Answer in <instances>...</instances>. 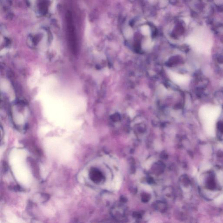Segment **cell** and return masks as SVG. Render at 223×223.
I'll return each mask as SVG.
<instances>
[{
  "label": "cell",
  "instance_id": "cell-1",
  "mask_svg": "<svg viewBox=\"0 0 223 223\" xmlns=\"http://www.w3.org/2000/svg\"><path fill=\"white\" fill-rule=\"evenodd\" d=\"M200 175L199 181L209 198L219 202L223 200V171L206 169Z\"/></svg>",
  "mask_w": 223,
  "mask_h": 223
},
{
  "label": "cell",
  "instance_id": "cell-2",
  "mask_svg": "<svg viewBox=\"0 0 223 223\" xmlns=\"http://www.w3.org/2000/svg\"><path fill=\"white\" fill-rule=\"evenodd\" d=\"M187 41L199 52L208 51L212 45L211 36L209 31L203 26L195 28L188 36Z\"/></svg>",
  "mask_w": 223,
  "mask_h": 223
},
{
  "label": "cell",
  "instance_id": "cell-3",
  "mask_svg": "<svg viewBox=\"0 0 223 223\" xmlns=\"http://www.w3.org/2000/svg\"><path fill=\"white\" fill-rule=\"evenodd\" d=\"M220 111L219 107L210 105L204 106L200 110V117L209 133H214V124Z\"/></svg>",
  "mask_w": 223,
  "mask_h": 223
},
{
  "label": "cell",
  "instance_id": "cell-4",
  "mask_svg": "<svg viewBox=\"0 0 223 223\" xmlns=\"http://www.w3.org/2000/svg\"><path fill=\"white\" fill-rule=\"evenodd\" d=\"M10 114L12 121L16 124L18 122L26 123L30 115V109L27 103L23 101L14 102L10 108Z\"/></svg>",
  "mask_w": 223,
  "mask_h": 223
},
{
  "label": "cell",
  "instance_id": "cell-5",
  "mask_svg": "<svg viewBox=\"0 0 223 223\" xmlns=\"http://www.w3.org/2000/svg\"><path fill=\"white\" fill-rule=\"evenodd\" d=\"M66 19L67 24L66 26L67 36L68 38V42L72 51L74 53H75L77 50V43L75 28L74 27L72 16L70 12L67 13Z\"/></svg>",
  "mask_w": 223,
  "mask_h": 223
},
{
  "label": "cell",
  "instance_id": "cell-6",
  "mask_svg": "<svg viewBox=\"0 0 223 223\" xmlns=\"http://www.w3.org/2000/svg\"><path fill=\"white\" fill-rule=\"evenodd\" d=\"M170 75L173 81L179 85L185 84L188 81V78L187 76L180 75L175 72H170Z\"/></svg>",
  "mask_w": 223,
  "mask_h": 223
},
{
  "label": "cell",
  "instance_id": "cell-7",
  "mask_svg": "<svg viewBox=\"0 0 223 223\" xmlns=\"http://www.w3.org/2000/svg\"><path fill=\"white\" fill-rule=\"evenodd\" d=\"M129 114H130V116H133V115H134V112H133V110H130L129 111Z\"/></svg>",
  "mask_w": 223,
  "mask_h": 223
}]
</instances>
